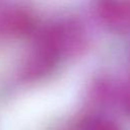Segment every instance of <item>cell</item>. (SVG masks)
<instances>
[{"label": "cell", "instance_id": "1", "mask_svg": "<svg viewBox=\"0 0 130 130\" xmlns=\"http://www.w3.org/2000/svg\"><path fill=\"white\" fill-rule=\"evenodd\" d=\"M99 13L107 25L116 30L130 27V1H106L99 4Z\"/></svg>", "mask_w": 130, "mask_h": 130}, {"label": "cell", "instance_id": "3", "mask_svg": "<svg viewBox=\"0 0 130 130\" xmlns=\"http://www.w3.org/2000/svg\"><path fill=\"white\" fill-rule=\"evenodd\" d=\"M87 130H119V128L110 121H95L90 124Z\"/></svg>", "mask_w": 130, "mask_h": 130}, {"label": "cell", "instance_id": "2", "mask_svg": "<svg viewBox=\"0 0 130 130\" xmlns=\"http://www.w3.org/2000/svg\"><path fill=\"white\" fill-rule=\"evenodd\" d=\"M32 15L22 8H11L0 14V31L20 36L29 32L34 28Z\"/></svg>", "mask_w": 130, "mask_h": 130}]
</instances>
